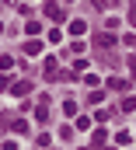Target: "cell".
Returning <instances> with one entry per match:
<instances>
[{
    "label": "cell",
    "instance_id": "17",
    "mask_svg": "<svg viewBox=\"0 0 136 150\" xmlns=\"http://www.w3.org/2000/svg\"><path fill=\"white\" fill-rule=\"evenodd\" d=\"M7 87H14V80H11V77H0V94H4Z\"/></svg>",
    "mask_w": 136,
    "mask_h": 150
},
{
    "label": "cell",
    "instance_id": "4",
    "mask_svg": "<svg viewBox=\"0 0 136 150\" xmlns=\"http://www.w3.org/2000/svg\"><path fill=\"white\" fill-rule=\"evenodd\" d=\"M67 32H70L73 38H80L84 32H87V21H80V18H73V21H70V28H67Z\"/></svg>",
    "mask_w": 136,
    "mask_h": 150
},
{
    "label": "cell",
    "instance_id": "2",
    "mask_svg": "<svg viewBox=\"0 0 136 150\" xmlns=\"http://www.w3.org/2000/svg\"><path fill=\"white\" fill-rule=\"evenodd\" d=\"M105 84H108V91H115V94H122V91H129V80H126V77H108V80H105Z\"/></svg>",
    "mask_w": 136,
    "mask_h": 150
},
{
    "label": "cell",
    "instance_id": "6",
    "mask_svg": "<svg viewBox=\"0 0 136 150\" xmlns=\"http://www.w3.org/2000/svg\"><path fill=\"white\" fill-rule=\"evenodd\" d=\"M42 52V38H28L25 42V56H38Z\"/></svg>",
    "mask_w": 136,
    "mask_h": 150
},
{
    "label": "cell",
    "instance_id": "13",
    "mask_svg": "<svg viewBox=\"0 0 136 150\" xmlns=\"http://www.w3.org/2000/svg\"><path fill=\"white\" fill-rule=\"evenodd\" d=\"M133 108H136V98H133V94H126V98H122V112H133Z\"/></svg>",
    "mask_w": 136,
    "mask_h": 150
},
{
    "label": "cell",
    "instance_id": "18",
    "mask_svg": "<svg viewBox=\"0 0 136 150\" xmlns=\"http://www.w3.org/2000/svg\"><path fill=\"white\" fill-rule=\"evenodd\" d=\"M94 4H98V7H101V11H108V7H112V4H115V0H94Z\"/></svg>",
    "mask_w": 136,
    "mask_h": 150
},
{
    "label": "cell",
    "instance_id": "11",
    "mask_svg": "<svg viewBox=\"0 0 136 150\" xmlns=\"http://www.w3.org/2000/svg\"><path fill=\"white\" fill-rule=\"evenodd\" d=\"M11 129H14V133H28V122H25V119H14Z\"/></svg>",
    "mask_w": 136,
    "mask_h": 150
},
{
    "label": "cell",
    "instance_id": "19",
    "mask_svg": "<svg viewBox=\"0 0 136 150\" xmlns=\"http://www.w3.org/2000/svg\"><path fill=\"white\" fill-rule=\"evenodd\" d=\"M4 150H18V143H14V140H7V143H4Z\"/></svg>",
    "mask_w": 136,
    "mask_h": 150
},
{
    "label": "cell",
    "instance_id": "20",
    "mask_svg": "<svg viewBox=\"0 0 136 150\" xmlns=\"http://www.w3.org/2000/svg\"><path fill=\"white\" fill-rule=\"evenodd\" d=\"M80 150H91V147H80Z\"/></svg>",
    "mask_w": 136,
    "mask_h": 150
},
{
    "label": "cell",
    "instance_id": "12",
    "mask_svg": "<svg viewBox=\"0 0 136 150\" xmlns=\"http://www.w3.org/2000/svg\"><path fill=\"white\" fill-rule=\"evenodd\" d=\"M0 70H4V74L14 70V56H0Z\"/></svg>",
    "mask_w": 136,
    "mask_h": 150
},
{
    "label": "cell",
    "instance_id": "15",
    "mask_svg": "<svg viewBox=\"0 0 136 150\" xmlns=\"http://www.w3.org/2000/svg\"><path fill=\"white\" fill-rule=\"evenodd\" d=\"M63 115H77V101H63Z\"/></svg>",
    "mask_w": 136,
    "mask_h": 150
},
{
    "label": "cell",
    "instance_id": "16",
    "mask_svg": "<svg viewBox=\"0 0 136 150\" xmlns=\"http://www.w3.org/2000/svg\"><path fill=\"white\" fill-rule=\"evenodd\" d=\"M77 129H91V119L87 115H77Z\"/></svg>",
    "mask_w": 136,
    "mask_h": 150
},
{
    "label": "cell",
    "instance_id": "21",
    "mask_svg": "<svg viewBox=\"0 0 136 150\" xmlns=\"http://www.w3.org/2000/svg\"><path fill=\"white\" fill-rule=\"evenodd\" d=\"M133 21H136V14H133Z\"/></svg>",
    "mask_w": 136,
    "mask_h": 150
},
{
    "label": "cell",
    "instance_id": "10",
    "mask_svg": "<svg viewBox=\"0 0 136 150\" xmlns=\"http://www.w3.org/2000/svg\"><path fill=\"white\" fill-rule=\"evenodd\" d=\"M35 143H38L42 150H49V143H52V136H49V133H38V136H35Z\"/></svg>",
    "mask_w": 136,
    "mask_h": 150
},
{
    "label": "cell",
    "instance_id": "3",
    "mask_svg": "<svg viewBox=\"0 0 136 150\" xmlns=\"http://www.w3.org/2000/svg\"><path fill=\"white\" fill-rule=\"evenodd\" d=\"M42 74L49 77V80H56V77H59V63H56V56H49V59L42 63Z\"/></svg>",
    "mask_w": 136,
    "mask_h": 150
},
{
    "label": "cell",
    "instance_id": "9",
    "mask_svg": "<svg viewBox=\"0 0 136 150\" xmlns=\"http://www.w3.org/2000/svg\"><path fill=\"white\" fill-rule=\"evenodd\" d=\"M25 32H28L32 38H38V32H42V21H28V25H25Z\"/></svg>",
    "mask_w": 136,
    "mask_h": 150
},
{
    "label": "cell",
    "instance_id": "7",
    "mask_svg": "<svg viewBox=\"0 0 136 150\" xmlns=\"http://www.w3.org/2000/svg\"><path fill=\"white\" fill-rule=\"evenodd\" d=\"M11 91H14L18 98H25V94L32 91V80H14V87H11Z\"/></svg>",
    "mask_w": 136,
    "mask_h": 150
},
{
    "label": "cell",
    "instance_id": "1",
    "mask_svg": "<svg viewBox=\"0 0 136 150\" xmlns=\"http://www.w3.org/2000/svg\"><path fill=\"white\" fill-rule=\"evenodd\" d=\"M91 45L94 49H115V32H98L91 38Z\"/></svg>",
    "mask_w": 136,
    "mask_h": 150
},
{
    "label": "cell",
    "instance_id": "14",
    "mask_svg": "<svg viewBox=\"0 0 136 150\" xmlns=\"http://www.w3.org/2000/svg\"><path fill=\"white\" fill-rule=\"evenodd\" d=\"M101 98H105V94H101V87H91V94H87V101H94V105H98Z\"/></svg>",
    "mask_w": 136,
    "mask_h": 150
},
{
    "label": "cell",
    "instance_id": "5",
    "mask_svg": "<svg viewBox=\"0 0 136 150\" xmlns=\"http://www.w3.org/2000/svg\"><path fill=\"white\" fill-rule=\"evenodd\" d=\"M45 18H52V21H59V18H63V7H59L56 0H49V4H45Z\"/></svg>",
    "mask_w": 136,
    "mask_h": 150
},
{
    "label": "cell",
    "instance_id": "8",
    "mask_svg": "<svg viewBox=\"0 0 136 150\" xmlns=\"http://www.w3.org/2000/svg\"><path fill=\"white\" fill-rule=\"evenodd\" d=\"M105 140H108L105 129H94V133H91V143H94V147H105Z\"/></svg>",
    "mask_w": 136,
    "mask_h": 150
}]
</instances>
